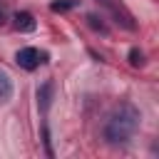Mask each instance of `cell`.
<instances>
[{"label": "cell", "mask_w": 159, "mask_h": 159, "mask_svg": "<svg viewBox=\"0 0 159 159\" xmlns=\"http://www.w3.org/2000/svg\"><path fill=\"white\" fill-rule=\"evenodd\" d=\"M10 97H12V80L7 72L0 70V102H7Z\"/></svg>", "instance_id": "6"}, {"label": "cell", "mask_w": 159, "mask_h": 159, "mask_svg": "<svg viewBox=\"0 0 159 159\" xmlns=\"http://www.w3.org/2000/svg\"><path fill=\"white\" fill-rule=\"evenodd\" d=\"M50 99H52V82H45V84L37 89V104H40L42 114L47 112V107H50Z\"/></svg>", "instance_id": "5"}, {"label": "cell", "mask_w": 159, "mask_h": 159, "mask_svg": "<svg viewBox=\"0 0 159 159\" xmlns=\"http://www.w3.org/2000/svg\"><path fill=\"white\" fill-rule=\"evenodd\" d=\"M12 27L20 32H32L35 30V17L30 12H15L12 15Z\"/></svg>", "instance_id": "4"}, {"label": "cell", "mask_w": 159, "mask_h": 159, "mask_svg": "<svg viewBox=\"0 0 159 159\" xmlns=\"http://www.w3.org/2000/svg\"><path fill=\"white\" fill-rule=\"evenodd\" d=\"M77 5H80V0H52L50 2V10L52 12H67V10L77 7Z\"/></svg>", "instance_id": "7"}, {"label": "cell", "mask_w": 159, "mask_h": 159, "mask_svg": "<svg viewBox=\"0 0 159 159\" xmlns=\"http://www.w3.org/2000/svg\"><path fill=\"white\" fill-rule=\"evenodd\" d=\"M129 65H132V67H142V65H144V52H142L139 47H132V50H129Z\"/></svg>", "instance_id": "8"}, {"label": "cell", "mask_w": 159, "mask_h": 159, "mask_svg": "<svg viewBox=\"0 0 159 159\" xmlns=\"http://www.w3.org/2000/svg\"><path fill=\"white\" fill-rule=\"evenodd\" d=\"M97 2H102V5L112 12V17H114L117 22H122L127 30H134V17H132V12H129L119 0H97Z\"/></svg>", "instance_id": "3"}, {"label": "cell", "mask_w": 159, "mask_h": 159, "mask_svg": "<svg viewBox=\"0 0 159 159\" xmlns=\"http://www.w3.org/2000/svg\"><path fill=\"white\" fill-rule=\"evenodd\" d=\"M87 20H89V25H92V27H94V30H99V32H107V27H104V25H102V22H97V17H94V15H89V17H87Z\"/></svg>", "instance_id": "9"}, {"label": "cell", "mask_w": 159, "mask_h": 159, "mask_svg": "<svg viewBox=\"0 0 159 159\" xmlns=\"http://www.w3.org/2000/svg\"><path fill=\"white\" fill-rule=\"evenodd\" d=\"M139 119H142V114H139V109H137L134 104H129V102L119 104V107L107 117V122H104V129H102L104 142L112 144V147L127 144V142L134 137V132L139 129Z\"/></svg>", "instance_id": "1"}, {"label": "cell", "mask_w": 159, "mask_h": 159, "mask_svg": "<svg viewBox=\"0 0 159 159\" xmlns=\"http://www.w3.org/2000/svg\"><path fill=\"white\" fill-rule=\"evenodd\" d=\"M45 60H47V55L40 52L37 47H20V50L15 52V62H17L22 70H37Z\"/></svg>", "instance_id": "2"}]
</instances>
